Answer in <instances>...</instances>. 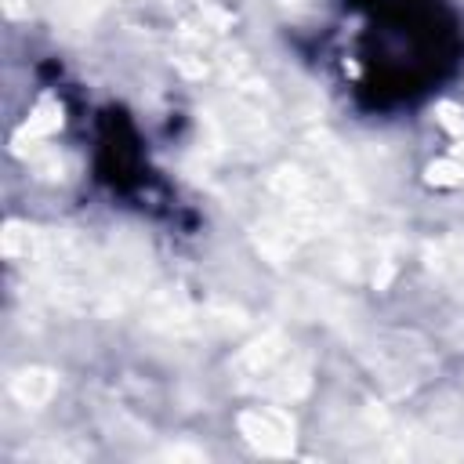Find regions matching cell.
I'll use <instances>...</instances> for the list:
<instances>
[{
    "instance_id": "6da1fadb",
    "label": "cell",
    "mask_w": 464,
    "mask_h": 464,
    "mask_svg": "<svg viewBox=\"0 0 464 464\" xmlns=\"http://www.w3.org/2000/svg\"><path fill=\"white\" fill-rule=\"evenodd\" d=\"M246 417L257 420V428H254L250 420H243V428H246L250 442H257L261 450H286V446L294 442V424H290L283 413H276V410H254V413H246Z\"/></svg>"
},
{
    "instance_id": "7a4b0ae2",
    "label": "cell",
    "mask_w": 464,
    "mask_h": 464,
    "mask_svg": "<svg viewBox=\"0 0 464 464\" xmlns=\"http://www.w3.org/2000/svg\"><path fill=\"white\" fill-rule=\"evenodd\" d=\"M14 395L25 402V406H36V402H44L47 395H51V388H54V381H51V373H40V370H33V373H22V377H14Z\"/></svg>"
}]
</instances>
